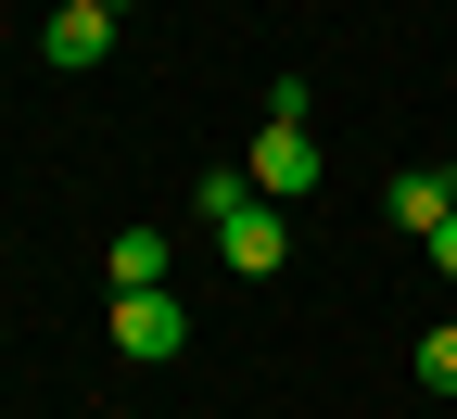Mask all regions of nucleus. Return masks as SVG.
Instances as JSON below:
<instances>
[{
  "mask_svg": "<svg viewBox=\"0 0 457 419\" xmlns=\"http://www.w3.org/2000/svg\"><path fill=\"white\" fill-rule=\"evenodd\" d=\"M432 267H445V280H457V216H445V229H432Z\"/></svg>",
  "mask_w": 457,
  "mask_h": 419,
  "instance_id": "nucleus-9",
  "label": "nucleus"
},
{
  "mask_svg": "<svg viewBox=\"0 0 457 419\" xmlns=\"http://www.w3.org/2000/svg\"><path fill=\"white\" fill-rule=\"evenodd\" d=\"M445 216H457V204H445V178H394V229H420V242H432Z\"/></svg>",
  "mask_w": 457,
  "mask_h": 419,
  "instance_id": "nucleus-6",
  "label": "nucleus"
},
{
  "mask_svg": "<svg viewBox=\"0 0 457 419\" xmlns=\"http://www.w3.org/2000/svg\"><path fill=\"white\" fill-rule=\"evenodd\" d=\"M102 13H128V0H102Z\"/></svg>",
  "mask_w": 457,
  "mask_h": 419,
  "instance_id": "nucleus-11",
  "label": "nucleus"
},
{
  "mask_svg": "<svg viewBox=\"0 0 457 419\" xmlns=\"http://www.w3.org/2000/svg\"><path fill=\"white\" fill-rule=\"evenodd\" d=\"M445 204H457V165H445Z\"/></svg>",
  "mask_w": 457,
  "mask_h": 419,
  "instance_id": "nucleus-10",
  "label": "nucleus"
},
{
  "mask_svg": "<svg viewBox=\"0 0 457 419\" xmlns=\"http://www.w3.org/2000/svg\"><path fill=\"white\" fill-rule=\"evenodd\" d=\"M114 292H165V229H128L114 242Z\"/></svg>",
  "mask_w": 457,
  "mask_h": 419,
  "instance_id": "nucleus-5",
  "label": "nucleus"
},
{
  "mask_svg": "<svg viewBox=\"0 0 457 419\" xmlns=\"http://www.w3.org/2000/svg\"><path fill=\"white\" fill-rule=\"evenodd\" d=\"M216 242H228V267H242V280H279V255H293V216H279V204H242Z\"/></svg>",
  "mask_w": 457,
  "mask_h": 419,
  "instance_id": "nucleus-3",
  "label": "nucleus"
},
{
  "mask_svg": "<svg viewBox=\"0 0 457 419\" xmlns=\"http://www.w3.org/2000/svg\"><path fill=\"white\" fill-rule=\"evenodd\" d=\"M254 204H305L318 191V140H305V114H267V140H254Z\"/></svg>",
  "mask_w": 457,
  "mask_h": 419,
  "instance_id": "nucleus-1",
  "label": "nucleus"
},
{
  "mask_svg": "<svg viewBox=\"0 0 457 419\" xmlns=\"http://www.w3.org/2000/svg\"><path fill=\"white\" fill-rule=\"evenodd\" d=\"M38 51H51V64H64V77H89L102 51H114V13H102V0H64V13L38 26Z\"/></svg>",
  "mask_w": 457,
  "mask_h": 419,
  "instance_id": "nucleus-4",
  "label": "nucleus"
},
{
  "mask_svg": "<svg viewBox=\"0 0 457 419\" xmlns=\"http://www.w3.org/2000/svg\"><path fill=\"white\" fill-rule=\"evenodd\" d=\"M420 381H432V394H457V331H432V343H420Z\"/></svg>",
  "mask_w": 457,
  "mask_h": 419,
  "instance_id": "nucleus-8",
  "label": "nucleus"
},
{
  "mask_svg": "<svg viewBox=\"0 0 457 419\" xmlns=\"http://www.w3.org/2000/svg\"><path fill=\"white\" fill-rule=\"evenodd\" d=\"M191 204H204V216L228 229V216H242V204H254V178H242V165H216V178H204V191H191Z\"/></svg>",
  "mask_w": 457,
  "mask_h": 419,
  "instance_id": "nucleus-7",
  "label": "nucleus"
},
{
  "mask_svg": "<svg viewBox=\"0 0 457 419\" xmlns=\"http://www.w3.org/2000/svg\"><path fill=\"white\" fill-rule=\"evenodd\" d=\"M114 343H128V356H179L191 343V306H179V292H114Z\"/></svg>",
  "mask_w": 457,
  "mask_h": 419,
  "instance_id": "nucleus-2",
  "label": "nucleus"
}]
</instances>
